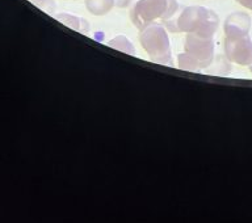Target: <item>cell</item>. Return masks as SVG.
I'll return each mask as SVG.
<instances>
[{
	"instance_id": "3",
	"label": "cell",
	"mask_w": 252,
	"mask_h": 223,
	"mask_svg": "<svg viewBox=\"0 0 252 223\" xmlns=\"http://www.w3.org/2000/svg\"><path fill=\"white\" fill-rule=\"evenodd\" d=\"M176 11V0H138L130 12V17L138 29H143L157 21H168Z\"/></svg>"
},
{
	"instance_id": "5",
	"label": "cell",
	"mask_w": 252,
	"mask_h": 223,
	"mask_svg": "<svg viewBox=\"0 0 252 223\" xmlns=\"http://www.w3.org/2000/svg\"><path fill=\"white\" fill-rule=\"evenodd\" d=\"M184 51L194 57L205 70L214 59V41L213 38H201L194 34H187Z\"/></svg>"
},
{
	"instance_id": "7",
	"label": "cell",
	"mask_w": 252,
	"mask_h": 223,
	"mask_svg": "<svg viewBox=\"0 0 252 223\" xmlns=\"http://www.w3.org/2000/svg\"><path fill=\"white\" fill-rule=\"evenodd\" d=\"M54 19L58 20L59 23H62L63 25H67L71 29L79 32V33H83V34L88 33V31H90V23H88V20L79 17V16L62 12V13H55Z\"/></svg>"
},
{
	"instance_id": "9",
	"label": "cell",
	"mask_w": 252,
	"mask_h": 223,
	"mask_svg": "<svg viewBox=\"0 0 252 223\" xmlns=\"http://www.w3.org/2000/svg\"><path fill=\"white\" fill-rule=\"evenodd\" d=\"M177 67L180 70L189 71V72H200V71L204 70L202 66L200 64V62L194 57L188 54L187 51L177 55Z\"/></svg>"
},
{
	"instance_id": "2",
	"label": "cell",
	"mask_w": 252,
	"mask_h": 223,
	"mask_svg": "<svg viewBox=\"0 0 252 223\" xmlns=\"http://www.w3.org/2000/svg\"><path fill=\"white\" fill-rule=\"evenodd\" d=\"M139 42L149 58L161 66H172V51L168 33L160 24H150L139 33Z\"/></svg>"
},
{
	"instance_id": "4",
	"label": "cell",
	"mask_w": 252,
	"mask_h": 223,
	"mask_svg": "<svg viewBox=\"0 0 252 223\" xmlns=\"http://www.w3.org/2000/svg\"><path fill=\"white\" fill-rule=\"evenodd\" d=\"M224 55L230 62L239 66L252 64V39L250 35L226 37L224 39Z\"/></svg>"
},
{
	"instance_id": "1",
	"label": "cell",
	"mask_w": 252,
	"mask_h": 223,
	"mask_svg": "<svg viewBox=\"0 0 252 223\" xmlns=\"http://www.w3.org/2000/svg\"><path fill=\"white\" fill-rule=\"evenodd\" d=\"M220 19L214 11L206 7H187L175 21V31L194 34L201 38H213L218 29Z\"/></svg>"
},
{
	"instance_id": "13",
	"label": "cell",
	"mask_w": 252,
	"mask_h": 223,
	"mask_svg": "<svg viewBox=\"0 0 252 223\" xmlns=\"http://www.w3.org/2000/svg\"><path fill=\"white\" fill-rule=\"evenodd\" d=\"M130 1H131V0H116V5L120 8H125L129 5Z\"/></svg>"
},
{
	"instance_id": "11",
	"label": "cell",
	"mask_w": 252,
	"mask_h": 223,
	"mask_svg": "<svg viewBox=\"0 0 252 223\" xmlns=\"http://www.w3.org/2000/svg\"><path fill=\"white\" fill-rule=\"evenodd\" d=\"M32 4L39 8L41 11L46 12L49 15H54L55 12V0H29Z\"/></svg>"
},
{
	"instance_id": "8",
	"label": "cell",
	"mask_w": 252,
	"mask_h": 223,
	"mask_svg": "<svg viewBox=\"0 0 252 223\" xmlns=\"http://www.w3.org/2000/svg\"><path fill=\"white\" fill-rule=\"evenodd\" d=\"M116 5V0H86V9L94 16L108 15Z\"/></svg>"
},
{
	"instance_id": "10",
	"label": "cell",
	"mask_w": 252,
	"mask_h": 223,
	"mask_svg": "<svg viewBox=\"0 0 252 223\" xmlns=\"http://www.w3.org/2000/svg\"><path fill=\"white\" fill-rule=\"evenodd\" d=\"M108 46L113 47L116 50L125 53V54L134 55L135 54V47H134L133 42L129 38H126L125 35H117L108 42Z\"/></svg>"
},
{
	"instance_id": "12",
	"label": "cell",
	"mask_w": 252,
	"mask_h": 223,
	"mask_svg": "<svg viewBox=\"0 0 252 223\" xmlns=\"http://www.w3.org/2000/svg\"><path fill=\"white\" fill-rule=\"evenodd\" d=\"M238 3H239L242 7L247 8V9L252 11V0H238Z\"/></svg>"
},
{
	"instance_id": "6",
	"label": "cell",
	"mask_w": 252,
	"mask_h": 223,
	"mask_svg": "<svg viewBox=\"0 0 252 223\" xmlns=\"http://www.w3.org/2000/svg\"><path fill=\"white\" fill-rule=\"evenodd\" d=\"M224 34L226 37H240L248 35L251 29V17L244 12H235L228 16L224 21Z\"/></svg>"
}]
</instances>
